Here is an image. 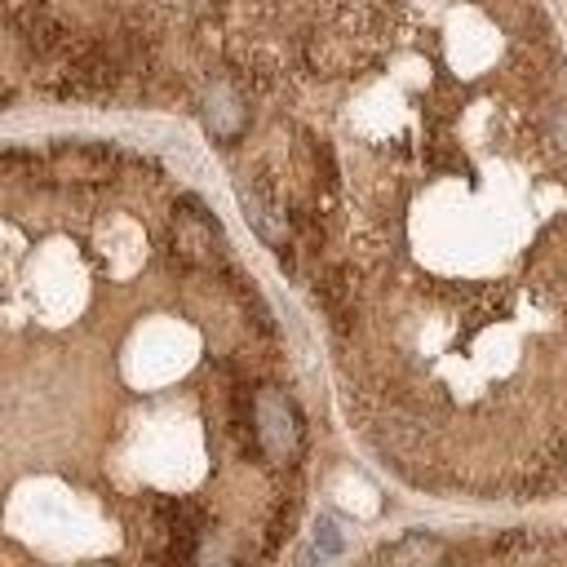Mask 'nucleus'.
<instances>
[{"label":"nucleus","instance_id":"nucleus-1","mask_svg":"<svg viewBox=\"0 0 567 567\" xmlns=\"http://www.w3.org/2000/svg\"><path fill=\"white\" fill-rule=\"evenodd\" d=\"M252 425H257V443L266 456L288 461L297 447V425H292V403L279 390H257L252 399Z\"/></svg>","mask_w":567,"mask_h":567},{"label":"nucleus","instance_id":"nucleus-2","mask_svg":"<svg viewBox=\"0 0 567 567\" xmlns=\"http://www.w3.org/2000/svg\"><path fill=\"white\" fill-rule=\"evenodd\" d=\"M439 554V545H430V540H408V545H394V549H385V558H434Z\"/></svg>","mask_w":567,"mask_h":567},{"label":"nucleus","instance_id":"nucleus-3","mask_svg":"<svg viewBox=\"0 0 567 567\" xmlns=\"http://www.w3.org/2000/svg\"><path fill=\"white\" fill-rule=\"evenodd\" d=\"M315 540H319V549H323V554H337V549H341V536H337V527H332L328 518L319 523V532H315Z\"/></svg>","mask_w":567,"mask_h":567},{"label":"nucleus","instance_id":"nucleus-4","mask_svg":"<svg viewBox=\"0 0 567 567\" xmlns=\"http://www.w3.org/2000/svg\"><path fill=\"white\" fill-rule=\"evenodd\" d=\"M549 137H554V142L567 151V106H558V111L549 115Z\"/></svg>","mask_w":567,"mask_h":567}]
</instances>
